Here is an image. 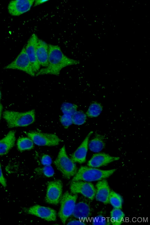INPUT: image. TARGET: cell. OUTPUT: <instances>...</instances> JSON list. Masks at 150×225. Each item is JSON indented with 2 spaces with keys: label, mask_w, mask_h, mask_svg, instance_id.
<instances>
[{
  "label": "cell",
  "mask_w": 150,
  "mask_h": 225,
  "mask_svg": "<svg viewBox=\"0 0 150 225\" xmlns=\"http://www.w3.org/2000/svg\"><path fill=\"white\" fill-rule=\"evenodd\" d=\"M38 39L36 34H33L25 46L26 53L35 74L40 70V66L36 56V49Z\"/></svg>",
  "instance_id": "11"
},
{
  "label": "cell",
  "mask_w": 150,
  "mask_h": 225,
  "mask_svg": "<svg viewBox=\"0 0 150 225\" xmlns=\"http://www.w3.org/2000/svg\"><path fill=\"white\" fill-rule=\"evenodd\" d=\"M71 118L73 124L81 125L86 122L87 115L82 111H76L71 115Z\"/></svg>",
  "instance_id": "24"
},
{
  "label": "cell",
  "mask_w": 150,
  "mask_h": 225,
  "mask_svg": "<svg viewBox=\"0 0 150 225\" xmlns=\"http://www.w3.org/2000/svg\"><path fill=\"white\" fill-rule=\"evenodd\" d=\"M5 69H17L23 71L31 76H35L31 63L26 53L25 46L11 63L4 67Z\"/></svg>",
  "instance_id": "6"
},
{
  "label": "cell",
  "mask_w": 150,
  "mask_h": 225,
  "mask_svg": "<svg viewBox=\"0 0 150 225\" xmlns=\"http://www.w3.org/2000/svg\"><path fill=\"white\" fill-rule=\"evenodd\" d=\"M54 163L57 169L66 178L69 179L74 175L77 171L76 165L68 156L64 145L60 149Z\"/></svg>",
  "instance_id": "4"
},
{
  "label": "cell",
  "mask_w": 150,
  "mask_h": 225,
  "mask_svg": "<svg viewBox=\"0 0 150 225\" xmlns=\"http://www.w3.org/2000/svg\"><path fill=\"white\" fill-rule=\"evenodd\" d=\"M70 189L72 193L81 194L91 200H93L95 197L96 188L92 183L89 182L72 181L70 185Z\"/></svg>",
  "instance_id": "10"
},
{
  "label": "cell",
  "mask_w": 150,
  "mask_h": 225,
  "mask_svg": "<svg viewBox=\"0 0 150 225\" xmlns=\"http://www.w3.org/2000/svg\"><path fill=\"white\" fill-rule=\"evenodd\" d=\"M41 162L45 166L50 165L52 162V159L49 155L44 154L41 158Z\"/></svg>",
  "instance_id": "29"
},
{
  "label": "cell",
  "mask_w": 150,
  "mask_h": 225,
  "mask_svg": "<svg viewBox=\"0 0 150 225\" xmlns=\"http://www.w3.org/2000/svg\"><path fill=\"white\" fill-rule=\"evenodd\" d=\"M93 133V132L91 131L88 133L80 145L71 155L70 158L74 163H82L86 161L89 140Z\"/></svg>",
  "instance_id": "14"
},
{
  "label": "cell",
  "mask_w": 150,
  "mask_h": 225,
  "mask_svg": "<svg viewBox=\"0 0 150 225\" xmlns=\"http://www.w3.org/2000/svg\"><path fill=\"white\" fill-rule=\"evenodd\" d=\"M1 91H0V100L1 98Z\"/></svg>",
  "instance_id": "34"
},
{
  "label": "cell",
  "mask_w": 150,
  "mask_h": 225,
  "mask_svg": "<svg viewBox=\"0 0 150 225\" xmlns=\"http://www.w3.org/2000/svg\"><path fill=\"white\" fill-rule=\"evenodd\" d=\"M79 61L70 58L62 52L59 46L49 44L48 65L39 70L35 76L51 74L58 76L62 69L68 66L79 64Z\"/></svg>",
  "instance_id": "1"
},
{
  "label": "cell",
  "mask_w": 150,
  "mask_h": 225,
  "mask_svg": "<svg viewBox=\"0 0 150 225\" xmlns=\"http://www.w3.org/2000/svg\"><path fill=\"white\" fill-rule=\"evenodd\" d=\"M120 158L119 157L112 156L104 153H98L93 154L87 165L89 167L96 168L117 161Z\"/></svg>",
  "instance_id": "13"
},
{
  "label": "cell",
  "mask_w": 150,
  "mask_h": 225,
  "mask_svg": "<svg viewBox=\"0 0 150 225\" xmlns=\"http://www.w3.org/2000/svg\"><path fill=\"white\" fill-rule=\"evenodd\" d=\"M105 143L103 136L96 134L95 137L88 144L89 149L93 152H98L105 147Z\"/></svg>",
  "instance_id": "19"
},
{
  "label": "cell",
  "mask_w": 150,
  "mask_h": 225,
  "mask_svg": "<svg viewBox=\"0 0 150 225\" xmlns=\"http://www.w3.org/2000/svg\"><path fill=\"white\" fill-rule=\"evenodd\" d=\"M96 200L105 204L108 203L110 190L107 181L105 179L99 180L96 183Z\"/></svg>",
  "instance_id": "15"
},
{
  "label": "cell",
  "mask_w": 150,
  "mask_h": 225,
  "mask_svg": "<svg viewBox=\"0 0 150 225\" xmlns=\"http://www.w3.org/2000/svg\"><path fill=\"white\" fill-rule=\"evenodd\" d=\"M67 225H85L86 224L83 221L79 220H73L69 222Z\"/></svg>",
  "instance_id": "31"
},
{
  "label": "cell",
  "mask_w": 150,
  "mask_h": 225,
  "mask_svg": "<svg viewBox=\"0 0 150 225\" xmlns=\"http://www.w3.org/2000/svg\"><path fill=\"white\" fill-rule=\"evenodd\" d=\"M77 106L74 104L64 103L62 105L61 109L64 114L72 115L77 110Z\"/></svg>",
  "instance_id": "25"
},
{
  "label": "cell",
  "mask_w": 150,
  "mask_h": 225,
  "mask_svg": "<svg viewBox=\"0 0 150 225\" xmlns=\"http://www.w3.org/2000/svg\"><path fill=\"white\" fill-rule=\"evenodd\" d=\"M34 1V0L11 1L8 6V12L13 16H19L28 11Z\"/></svg>",
  "instance_id": "12"
},
{
  "label": "cell",
  "mask_w": 150,
  "mask_h": 225,
  "mask_svg": "<svg viewBox=\"0 0 150 225\" xmlns=\"http://www.w3.org/2000/svg\"><path fill=\"white\" fill-rule=\"evenodd\" d=\"M17 145L18 149L21 151L30 150L34 147V143L28 137L19 138L17 141Z\"/></svg>",
  "instance_id": "22"
},
{
  "label": "cell",
  "mask_w": 150,
  "mask_h": 225,
  "mask_svg": "<svg viewBox=\"0 0 150 225\" xmlns=\"http://www.w3.org/2000/svg\"><path fill=\"white\" fill-rule=\"evenodd\" d=\"M25 213L35 216L48 221H54L56 219V211L51 208L35 205L28 208H23Z\"/></svg>",
  "instance_id": "8"
},
{
  "label": "cell",
  "mask_w": 150,
  "mask_h": 225,
  "mask_svg": "<svg viewBox=\"0 0 150 225\" xmlns=\"http://www.w3.org/2000/svg\"><path fill=\"white\" fill-rule=\"evenodd\" d=\"M103 108V106L100 103L96 101H93L90 105L86 114L89 117H97L101 113Z\"/></svg>",
  "instance_id": "20"
},
{
  "label": "cell",
  "mask_w": 150,
  "mask_h": 225,
  "mask_svg": "<svg viewBox=\"0 0 150 225\" xmlns=\"http://www.w3.org/2000/svg\"><path fill=\"white\" fill-rule=\"evenodd\" d=\"M109 202L114 208L121 209L122 207L123 199L120 195L113 190H110Z\"/></svg>",
  "instance_id": "23"
},
{
  "label": "cell",
  "mask_w": 150,
  "mask_h": 225,
  "mask_svg": "<svg viewBox=\"0 0 150 225\" xmlns=\"http://www.w3.org/2000/svg\"><path fill=\"white\" fill-rule=\"evenodd\" d=\"M16 140L15 132L10 131L3 138L0 140V155L7 154L13 147Z\"/></svg>",
  "instance_id": "17"
},
{
  "label": "cell",
  "mask_w": 150,
  "mask_h": 225,
  "mask_svg": "<svg viewBox=\"0 0 150 225\" xmlns=\"http://www.w3.org/2000/svg\"><path fill=\"white\" fill-rule=\"evenodd\" d=\"M62 183L59 180L51 181L48 183L45 200L48 203L57 204L62 197Z\"/></svg>",
  "instance_id": "9"
},
{
  "label": "cell",
  "mask_w": 150,
  "mask_h": 225,
  "mask_svg": "<svg viewBox=\"0 0 150 225\" xmlns=\"http://www.w3.org/2000/svg\"><path fill=\"white\" fill-rule=\"evenodd\" d=\"M0 183L4 188L7 186V182L4 177L1 169V166L0 163Z\"/></svg>",
  "instance_id": "30"
},
{
  "label": "cell",
  "mask_w": 150,
  "mask_h": 225,
  "mask_svg": "<svg viewBox=\"0 0 150 225\" xmlns=\"http://www.w3.org/2000/svg\"><path fill=\"white\" fill-rule=\"evenodd\" d=\"M91 214V210L89 205L86 203L79 202L76 204L72 214L73 216L79 219L88 218Z\"/></svg>",
  "instance_id": "18"
},
{
  "label": "cell",
  "mask_w": 150,
  "mask_h": 225,
  "mask_svg": "<svg viewBox=\"0 0 150 225\" xmlns=\"http://www.w3.org/2000/svg\"><path fill=\"white\" fill-rule=\"evenodd\" d=\"M3 109V106L1 103H0V120L1 116L2 111Z\"/></svg>",
  "instance_id": "33"
},
{
  "label": "cell",
  "mask_w": 150,
  "mask_h": 225,
  "mask_svg": "<svg viewBox=\"0 0 150 225\" xmlns=\"http://www.w3.org/2000/svg\"><path fill=\"white\" fill-rule=\"evenodd\" d=\"M110 216L112 224L119 225L122 223L125 214L121 209L114 208L110 212Z\"/></svg>",
  "instance_id": "21"
},
{
  "label": "cell",
  "mask_w": 150,
  "mask_h": 225,
  "mask_svg": "<svg viewBox=\"0 0 150 225\" xmlns=\"http://www.w3.org/2000/svg\"><path fill=\"white\" fill-rule=\"evenodd\" d=\"M49 44L38 38L36 49V56L40 66L46 67L47 66Z\"/></svg>",
  "instance_id": "16"
},
{
  "label": "cell",
  "mask_w": 150,
  "mask_h": 225,
  "mask_svg": "<svg viewBox=\"0 0 150 225\" xmlns=\"http://www.w3.org/2000/svg\"><path fill=\"white\" fill-rule=\"evenodd\" d=\"M47 0H35L34 2V6H36L40 5L43 3L46 2Z\"/></svg>",
  "instance_id": "32"
},
{
  "label": "cell",
  "mask_w": 150,
  "mask_h": 225,
  "mask_svg": "<svg viewBox=\"0 0 150 225\" xmlns=\"http://www.w3.org/2000/svg\"><path fill=\"white\" fill-rule=\"evenodd\" d=\"M3 116L9 128L25 127L35 121V112L34 110L23 112L6 110L3 112Z\"/></svg>",
  "instance_id": "2"
},
{
  "label": "cell",
  "mask_w": 150,
  "mask_h": 225,
  "mask_svg": "<svg viewBox=\"0 0 150 225\" xmlns=\"http://www.w3.org/2000/svg\"><path fill=\"white\" fill-rule=\"evenodd\" d=\"M60 121L64 128L67 129L72 124L71 115L64 114L60 117Z\"/></svg>",
  "instance_id": "26"
},
{
  "label": "cell",
  "mask_w": 150,
  "mask_h": 225,
  "mask_svg": "<svg viewBox=\"0 0 150 225\" xmlns=\"http://www.w3.org/2000/svg\"><path fill=\"white\" fill-rule=\"evenodd\" d=\"M93 225H105L109 224L106 218L103 215H99L95 217L92 223Z\"/></svg>",
  "instance_id": "27"
},
{
  "label": "cell",
  "mask_w": 150,
  "mask_h": 225,
  "mask_svg": "<svg viewBox=\"0 0 150 225\" xmlns=\"http://www.w3.org/2000/svg\"><path fill=\"white\" fill-rule=\"evenodd\" d=\"M77 195L66 192L62 196L60 207L58 215L62 223L65 224L67 219L72 215L76 205Z\"/></svg>",
  "instance_id": "5"
},
{
  "label": "cell",
  "mask_w": 150,
  "mask_h": 225,
  "mask_svg": "<svg viewBox=\"0 0 150 225\" xmlns=\"http://www.w3.org/2000/svg\"><path fill=\"white\" fill-rule=\"evenodd\" d=\"M42 171L44 175L48 177L53 176L54 173L53 168L50 165L45 166Z\"/></svg>",
  "instance_id": "28"
},
{
  "label": "cell",
  "mask_w": 150,
  "mask_h": 225,
  "mask_svg": "<svg viewBox=\"0 0 150 225\" xmlns=\"http://www.w3.org/2000/svg\"><path fill=\"white\" fill-rule=\"evenodd\" d=\"M116 170V169L102 170L95 168L82 166L77 171L72 181L83 180L87 182L99 181L108 178Z\"/></svg>",
  "instance_id": "3"
},
{
  "label": "cell",
  "mask_w": 150,
  "mask_h": 225,
  "mask_svg": "<svg viewBox=\"0 0 150 225\" xmlns=\"http://www.w3.org/2000/svg\"><path fill=\"white\" fill-rule=\"evenodd\" d=\"M26 134L35 144L40 146H53L58 145L61 140L55 134L37 132H26Z\"/></svg>",
  "instance_id": "7"
}]
</instances>
